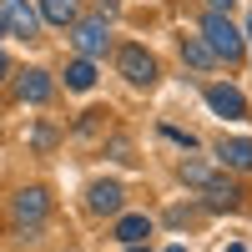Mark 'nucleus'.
<instances>
[{"label": "nucleus", "instance_id": "1", "mask_svg": "<svg viewBox=\"0 0 252 252\" xmlns=\"http://www.w3.org/2000/svg\"><path fill=\"white\" fill-rule=\"evenodd\" d=\"M202 40L212 46L217 61H227V66L242 61V35H237L232 20H227V10H207V15H202Z\"/></svg>", "mask_w": 252, "mask_h": 252}, {"label": "nucleus", "instance_id": "2", "mask_svg": "<svg viewBox=\"0 0 252 252\" xmlns=\"http://www.w3.org/2000/svg\"><path fill=\"white\" fill-rule=\"evenodd\" d=\"M0 26H5L10 35H20V40H35L40 15H35L31 0H0Z\"/></svg>", "mask_w": 252, "mask_h": 252}, {"label": "nucleus", "instance_id": "3", "mask_svg": "<svg viewBox=\"0 0 252 252\" xmlns=\"http://www.w3.org/2000/svg\"><path fill=\"white\" fill-rule=\"evenodd\" d=\"M116 71L131 81V86H152V81H157V61L146 56L141 46H121L116 51Z\"/></svg>", "mask_w": 252, "mask_h": 252}, {"label": "nucleus", "instance_id": "4", "mask_svg": "<svg viewBox=\"0 0 252 252\" xmlns=\"http://www.w3.org/2000/svg\"><path fill=\"white\" fill-rule=\"evenodd\" d=\"M10 212H15V222L26 227V232H35V227H40V217L51 212V197L40 192V187H26V192L15 197V207H10Z\"/></svg>", "mask_w": 252, "mask_h": 252}, {"label": "nucleus", "instance_id": "5", "mask_svg": "<svg viewBox=\"0 0 252 252\" xmlns=\"http://www.w3.org/2000/svg\"><path fill=\"white\" fill-rule=\"evenodd\" d=\"M71 40H76V51L86 56V61H96V56H106V46H111V35H106V20H81Z\"/></svg>", "mask_w": 252, "mask_h": 252}, {"label": "nucleus", "instance_id": "6", "mask_svg": "<svg viewBox=\"0 0 252 252\" xmlns=\"http://www.w3.org/2000/svg\"><path fill=\"white\" fill-rule=\"evenodd\" d=\"M207 106L227 121H247V96L232 91V86H207Z\"/></svg>", "mask_w": 252, "mask_h": 252}, {"label": "nucleus", "instance_id": "7", "mask_svg": "<svg viewBox=\"0 0 252 252\" xmlns=\"http://www.w3.org/2000/svg\"><path fill=\"white\" fill-rule=\"evenodd\" d=\"M121 197H126V192H121L116 182H96L91 192H86V207H91L96 217H116V212H121Z\"/></svg>", "mask_w": 252, "mask_h": 252}, {"label": "nucleus", "instance_id": "8", "mask_svg": "<svg viewBox=\"0 0 252 252\" xmlns=\"http://www.w3.org/2000/svg\"><path fill=\"white\" fill-rule=\"evenodd\" d=\"M197 192H202V202L212 207V212H227V207H237V197H242L237 187H232V182H222V177H207Z\"/></svg>", "mask_w": 252, "mask_h": 252}, {"label": "nucleus", "instance_id": "9", "mask_svg": "<svg viewBox=\"0 0 252 252\" xmlns=\"http://www.w3.org/2000/svg\"><path fill=\"white\" fill-rule=\"evenodd\" d=\"M217 157H222V166H232V172H247L252 166V141L247 136H232V141H217Z\"/></svg>", "mask_w": 252, "mask_h": 252}, {"label": "nucleus", "instance_id": "10", "mask_svg": "<svg viewBox=\"0 0 252 252\" xmlns=\"http://www.w3.org/2000/svg\"><path fill=\"white\" fill-rule=\"evenodd\" d=\"M15 96H20V101H31V106L51 101V76H46V71H26V76L15 81Z\"/></svg>", "mask_w": 252, "mask_h": 252}, {"label": "nucleus", "instance_id": "11", "mask_svg": "<svg viewBox=\"0 0 252 252\" xmlns=\"http://www.w3.org/2000/svg\"><path fill=\"white\" fill-rule=\"evenodd\" d=\"M146 237H152V217H121V222H116V242L136 247V242H146Z\"/></svg>", "mask_w": 252, "mask_h": 252}, {"label": "nucleus", "instance_id": "12", "mask_svg": "<svg viewBox=\"0 0 252 252\" xmlns=\"http://www.w3.org/2000/svg\"><path fill=\"white\" fill-rule=\"evenodd\" d=\"M66 86H71V91H91V86H96V66H91L86 56L66 66Z\"/></svg>", "mask_w": 252, "mask_h": 252}, {"label": "nucleus", "instance_id": "13", "mask_svg": "<svg viewBox=\"0 0 252 252\" xmlns=\"http://www.w3.org/2000/svg\"><path fill=\"white\" fill-rule=\"evenodd\" d=\"M182 56L192 61L197 71H207V66H212V61H217V56H212V46H207L202 35H187V40H182Z\"/></svg>", "mask_w": 252, "mask_h": 252}, {"label": "nucleus", "instance_id": "14", "mask_svg": "<svg viewBox=\"0 0 252 252\" xmlns=\"http://www.w3.org/2000/svg\"><path fill=\"white\" fill-rule=\"evenodd\" d=\"M40 15H46L51 26H71L76 20V0H40Z\"/></svg>", "mask_w": 252, "mask_h": 252}, {"label": "nucleus", "instance_id": "15", "mask_svg": "<svg viewBox=\"0 0 252 252\" xmlns=\"http://www.w3.org/2000/svg\"><path fill=\"white\" fill-rule=\"evenodd\" d=\"M207 177H212V172H207L202 161H182V182H187V187H202Z\"/></svg>", "mask_w": 252, "mask_h": 252}, {"label": "nucleus", "instance_id": "16", "mask_svg": "<svg viewBox=\"0 0 252 252\" xmlns=\"http://www.w3.org/2000/svg\"><path fill=\"white\" fill-rule=\"evenodd\" d=\"M51 141H56V131H51V126H35V131H31V146H40V152H46Z\"/></svg>", "mask_w": 252, "mask_h": 252}, {"label": "nucleus", "instance_id": "17", "mask_svg": "<svg viewBox=\"0 0 252 252\" xmlns=\"http://www.w3.org/2000/svg\"><path fill=\"white\" fill-rule=\"evenodd\" d=\"M207 5H212V10H232V0H207Z\"/></svg>", "mask_w": 252, "mask_h": 252}, {"label": "nucleus", "instance_id": "18", "mask_svg": "<svg viewBox=\"0 0 252 252\" xmlns=\"http://www.w3.org/2000/svg\"><path fill=\"white\" fill-rule=\"evenodd\" d=\"M5 71H10V61H5V56H0V76H5Z\"/></svg>", "mask_w": 252, "mask_h": 252}, {"label": "nucleus", "instance_id": "19", "mask_svg": "<svg viewBox=\"0 0 252 252\" xmlns=\"http://www.w3.org/2000/svg\"><path fill=\"white\" fill-rule=\"evenodd\" d=\"M166 252H182V247H166Z\"/></svg>", "mask_w": 252, "mask_h": 252}, {"label": "nucleus", "instance_id": "20", "mask_svg": "<svg viewBox=\"0 0 252 252\" xmlns=\"http://www.w3.org/2000/svg\"><path fill=\"white\" fill-rule=\"evenodd\" d=\"M131 252H141V247H131Z\"/></svg>", "mask_w": 252, "mask_h": 252}, {"label": "nucleus", "instance_id": "21", "mask_svg": "<svg viewBox=\"0 0 252 252\" xmlns=\"http://www.w3.org/2000/svg\"><path fill=\"white\" fill-rule=\"evenodd\" d=\"M0 31H5V26H0Z\"/></svg>", "mask_w": 252, "mask_h": 252}]
</instances>
